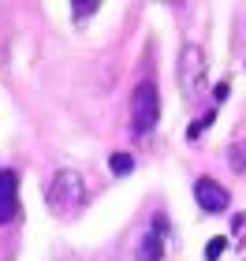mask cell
<instances>
[{
	"instance_id": "cell-1",
	"label": "cell",
	"mask_w": 246,
	"mask_h": 261,
	"mask_svg": "<svg viewBox=\"0 0 246 261\" xmlns=\"http://www.w3.org/2000/svg\"><path fill=\"white\" fill-rule=\"evenodd\" d=\"M160 120V97H157V86L153 82H138L134 93H131V127L138 135L153 130V123Z\"/></svg>"
},
{
	"instance_id": "cell-2",
	"label": "cell",
	"mask_w": 246,
	"mask_h": 261,
	"mask_svg": "<svg viewBox=\"0 0 246 261\" xmlns=\"http://www.w3.org/2000/svg\"><path fill=\"white\" fill-rule=\"evenodd\" d=\"M49 201H52L56 213L78 209V201H82V179H78V172H56V179L49 187Z\"/></svg>"
},
{
	"instance_id": "cell-3",
	"label": "cell",
	"mask_w": 246,
	"mask_h": 261,
	"mask_svg": "<svg viewBox=\"0 0 246 261\" xmlns=\"http://www.w3.org/2000/svg\"><path fill=\"white\" fill-rule=\"evenodd\" d=\"M202 75H205V60H202V49H194V45H186L183 56H179V82L186 93H194L202 86Z\"/></svg>"
},
{
	"instance_id": "cell-4",
	"label": "cell",
	"mask_w": 246,
	"mask_h": 261,
	"mask_svg": "<svg viewBox=\"0 0 246 261\" xmlns=\"http://www.w3.org/2000/svg\"><path fill=\"white\" fill-rule=\"evenodd\" d=\"M19 213V172H0V224H11Z\"/></svg>"
},
{
	"instance_id": "cell-5",
	"label": "cell",
	"mask_w": 246,
	"mask_h": 261,
	"mask_svg": "<svg viewBox=\"0 0 246 261\" xmlns=\"http://www.w3.org/2000/svg\"><path fill=\"white\" fill-rule=\"evenodd\" d=\"M194 198L205 213H224L228 209V191L216 179H209V175H202V179L194 183Z\"/></svg>"
},
{
	"instance_id": "cell-6",
	"label": "cell",
	"mask_w": 246,
	"mask_h": 261,
	"mask_svg": "<svg viewBox=\"0 0 246 261\" xmlns=\"http://www.w3.org/2000/svg\"><path fill=\"white\" fill-rule=\"evenodd\" d=\"M164 257V231H146L138 243V261H160Z\"/></svg>"
},
{
	"instance_id": "cell-7",
	"label": "cell",
	"mask_w": 246,
	"mask_h": 261,
	"mask_svg": "<svg viewBox=\"0 0 246 261\" xmlns=\"http://www.w3.org/2000/svg\"><path fill=\"white\" fill-rule=\"evenodd\" d=\"M108 168H112L116 175H127V172H134V157H131V153H112Z\"/></svg>"
},
{
	"instance_id": "cell-8",
	"label": "cell",
	"mask_w": 246,
	"mask_h": 261,
	"mask_svg": "<svg viewBox=\"0 0 246 261\" xmlns=\"http://www.w3.org/2000/svg\"><path fill=\"white\" fill-rule=\"evenodd\" d=\"M231 168L239 175H246V142H235V146H231Z\"/></svg>"
},
{
	"instance_id": "cell-9",
	"label": "cell",
	"mask_w": 246,
	"mask_h": 261,
	"mask_svg": "<svg viewBox=\"0 0 246 261\" xmlns=\"http://www.w3.org/2000/svg\"><path fill=\"white\" fill-rule=\"evenodd\" d=\"M228 250V239H224V235H216V239H209L205 243V261H216L220 254H224Z\"/></svg>"
},
{
	"instance_id": "cell-10",
	"label": "cell",
	"mask_w": 246,
	"mask_h": 261,
	"mask_svg": "<svg viewBox=\"0 0 246 261\" xmlns=\"http://www.w3.org/2000/svg\"><path fill=\"white\" fill-rule=\"evenodd\" d=\"M71 15L75 19H90V15H97V4H93V0H78V4H71Z\"/></svg>"
}]
</instances>
